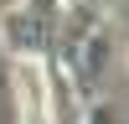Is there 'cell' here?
<instances>
[{"label":"cell","mask_w":129,"mask_h":124,"mask_svg":"<svg viewBox=\"0 0 129 124\" xmlns=\"http://www.w3.org/2000/svg\"><path fill=\"white\" fill-rule=\"evenodd\" d=\"M62 26V0H16L10 10H0V47L10 52V62H47L57 47Z\"/></svg>","instance_id":"1"},{"label":"cell","mask_w":129,"mask_h":124,"mask_svg":"<svg viewBox=\"0 0 129 124\" xmlns=\"http://www.w3.org/2000/svg\"><path fill=\"white\" fill-rule=\"evenodd\" d=\"M62 10H98V0H62Z\"/></svg>","instance_id":"4"},{"label":"cell","mask_w":129,"mask_h":124,"mask_svg":"<svg viewBox=\"0 0 129 124\" xmlns=\"http://www.w3.org/2000/svg\"><path fill=\"white\" fill-rule=\"evenodd\" d=\"M10 88H16V124H52L41 62H10Z\"/></svg>","instance_id":"2"},{"label":"cell","mask_w":129,"mask_h":124,"mask_svg":"<svg viewBox=\"0 0 129 124\" xmlns=\"http://www.w3.org/2000/svg\"><path fill=\"white\" fill-rule=\"evenodd\" d=\"M83 124H114V109L109 103H93V109L83 114Z\"/></svg>","instance_id":"3"}]
</instances>
